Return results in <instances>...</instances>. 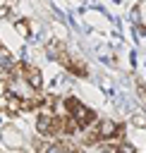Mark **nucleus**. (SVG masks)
<instances>
[{
	"instance_id": "5",
	"label": "nucleus",
	"mask_w": 146,
	"mask_h": 153,
	"mask_svg": "<svg viewBox=\"0 0 146 153\" xmlns=\"http://www.w3.org/2000/svg\"><path fill=\"white\" fill-rule=\"evenodd\" d=\"M132 17H134V22L139 24V31H146V0H139V2H136Z\"/></svg>"
},
{
	"instance_id": "4",
	"label": "nucleus",
	"mask_w": 146,
	"mask_h": 153,
	"mask_svg": "<svg viewBox=\"0 0 146 153\" xmlns=\"http://www.w3.org/2000/svg\"><path fill=\"white\" fill-rule=\"evenodd\" d=\"M12 29H14V33H17L19 38H31V33H34L31 19H24V17H17V19L12 22Z\"/></svg>"
},
{
	"instance_id": "8",
	"label": "nucleus",
	"mask_w": 146,
	"mask_h": 153,
	"mask_svg": "<svg viewBox=\"0 0 146 153\" xmlns=\"http://www.w3.org/2000/svg\"><path fill=\"white\" fill-rule=\"evenodd\" d=\"M136 96H139V100L146 105V84H144V81H136Z\"/></svg>"
},
{
	"instance_id": "2",
	"label": "nucleus",
	"mask_w": 146,
	"mask_h": 153,
	"mask_svg": "<svg viewBox=\"0 0 146 153\" xmlns=\"http://www.w3.org/2000/svg\"><path fill=\"white\" fill-rule=\"evenodd\" d=\"M0 143L5 146V148H10V151H19V148H24V134L17 129V127H5L2 131H0Z\"/></svg>"
},
{
	"instance_id": "1",
	"label": "nucleus",
	"mask_w": 146,
	"mask_h": 153,
	"mask_svg": "<svg viewBox=\"0 0 146 153\" xmlns=\"http://www.w3.org/2000/svg\"><path fill=\"white\" fill-rule=\"evenodd\" d=\"M60 65L67 69V74H72V76H77V79H86L89 76V65H86V60L81 57V55H65L62 60H60Z\"/></svg>"
},
{
	"instance_id": "7",
	"label": "nucleus",
	"mask_w": 146,
	"mask_h": 153,
	"mask_svg": "<svg viewBox=\"0 0 146 153\" xmlns=\"http://www.w3.org/2000/svg\"><path fill=\"white\" fill-rule=\"evenodd\" d=\"M112 153H139V151L134 148V143H129V141L124 139L122 143H117V146L112 148Z\"/></svg>"
},
{
	"instance_id": "9",
	"label": "nucleus",
	"mask_w": 146,
	"mask_h": 153,
	"mask_svg": "<svg viewBox=\"0 0 146 153\" xmlns=\"http://www.w3.org/2000/svg\"><path fill=\"white\" fill-rule=\"evenodd\" d=\"M7 91H10L7 81H5V79H0V96H2V93H7Z\"/></svg>"
},
{
	"instance_id": "6",
	"label": "nucleus",
	"mask_w": 146,
	"mask_h": 153,
	"mask_svg": "<svg viewBox=\"0 0 146 153\" xmlns=\"http://www.w3.org/2000/svg\"><path fill=\"white\" fill-rule=\"evenodd\" d=\"M129 124H132V127H136V129H146V112H144V110H136V112L132 115Z\"/></svg>"
},
{
	"instance_id": "3",
	"label": "nucleus",
	"mask_w": 146,
	"mask_h": 153,
	"mask_svg": "<svg viewBox=\"0 0 146 153\" xmlns=\"http://www.w3.org/2000/svg\"><path fill=\"white\" fill-rule=\"evenodd\" d=\"M22 79H24L34 91H41V88H43V72H41V67H38V65H34V62H26V60H24Z\"/></svg>"
}]
</instances>
